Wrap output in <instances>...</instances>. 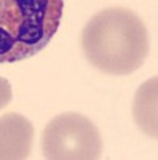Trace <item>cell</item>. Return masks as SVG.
Segmentation results:
<instances>
[{"label":"cell","instance_id":"cell-1","mask_svg":"<svg viewBox=\"0 0 158 160\" xmlns=\"http://www.w3.org/2000/svg\"><path fill=\"white\" fill-rule=\"evenodd\" d=\"M82 50L89 64L109 75H128L144 64L150 51L146 24L133 10L105 8L82 32Z\"/></svg>","mask_w":158,"mask_h":160},{"label":"cell","instance_id":"cell-2","mask_svg":"<svg viewBox=\"0 0 158 160\" xmlns=\"http://www.w3.org/2000/svg\"><path fill=\"white\" fill-rule=\"evenodd\" d=\"M64 0H0V62L42 51L58 32Z\"/></svg>","mask_w":158,"mask_h":160},{"label":"cell","instance_id":"cell-3","mask_svg":"<svg viewBox=\"0 0 158 160\" xmlns=\"http://www.w3.org/2000/svg\"><path fill=\"white\" fill-rule=\"evenodd\" d=\"M42 154L48 160H96L102 155V138L89 118L64 112L43 128Z\"/></svg>","mask_w":158,"mask_h":160},{"label":"cell","instance_id":"cell-4","mask_svg":"<svg viewBox=\"0 0 158 160\" xmlns=\"http://www.w3.org/2000/svg\"><path fill=\"white\" fill-rule=\"evenodd\" d=\"M34 144V125L21 114L0 117V160L27 158Z\"/></svg>","mask_w":158,"mask_h":160},{"label":"cell","instance_id":"cell-5","mask_svg":"<svg viewBox=\"0 0 158 160\" xmlns=\"http://www.w3.org/2000/svg\"><path fill=\"white\" fill-rule=\"evenodd\" d=\"M156 83L158 78L152 77L144 82L134 95L133 118L141 131L156 139Z\"/></svg>","mask_w":158,"mask_h":160},{"label":"cell","instance_id":"cell-6","mask_svg":"<svg viewBox=\"0 0 158 160\" xmlns=\"http://www.w3.org/2000/svg\"><path fill=\"white\" fill-rule=\"evenodd\" d=\"M11 98H13V90H11L10 82L7 78L0 77V111L10 104Z\"/></svg>","mask_w":158,"mask_h":160}]
</instances>
